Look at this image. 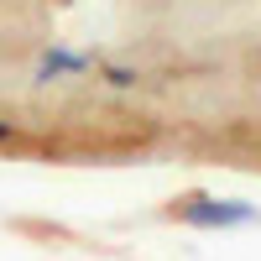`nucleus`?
I'll return each instance as SVG.
<instances>
[{
  "instance_id": "obj_1",
  "label": "nucleus",
  "mask_w": 261,
  "mask_h": 261,
  "mask_svg": "<svg viewBox=\"0 0 261 261\" xmlns=\"http://www.w3.org/2000/svg\"><path fill=\"white\" fill-rule=\"evenodd\" d=\"M167 214H172V220H183V225H193V230H241V225H256V220H261L256 204L214 199V193H183Z\"/></svg>"
},
{
  "instance_id": "obj_2",
  "label": "nucleus",
  "mask_w": 261,
  "mask_h": 261,
  "mask_svg": "<svg viewBox=\"0 0 261 261\" xmlns=\"http://www.w3.org/2000/svg\"><path fill=\"white\" fill-rule=\"evenodd\" d=\"M94 63L89 53H73V47H47L37 58V84H53V79H84Z\"/></svg>"
},
{
  "instance_id": "obj_3",
  "label": "nucleus",
  "mask_w": 261,
  "mask_h": 261,
  "mask_svg": "<svg viewBox=\"0 0 261 261\" xmlns=\"http://www.w3.org/2000/svg\"><path fill=\"white\" fill-rule=\"evenodd\" d=\"M105 84H110V89H136V68H125V63H105Z\"/></svg>"
},
{
  "instance_id": "obj_4",
  "label": "nucleus",
  "mask_w": 261,
  "mask_h": 261,
  "mask_svg": "<svg viewBox=\"0 0 261 261\" xmlns=\"http://www.w3.org/2000/svg\"><path fill=\"white\" fill-rule=\"evenodd\" d=\"M6 141H21V130H16L11 120H0V146H6Z\"/></svg>"
}]
</instances>
